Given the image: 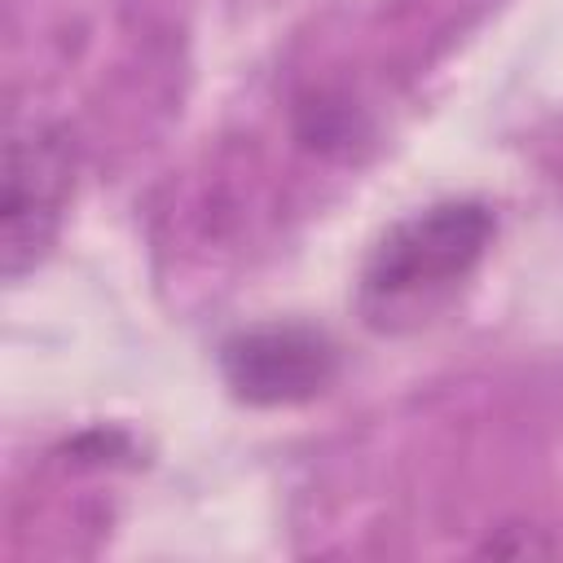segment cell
<instances>
[{"mask_svg": "<svg viewBox=\"0 0 563 563\" xmlns=\"http://www.w3.org/2000/svg\"><path fill=\"white\" fill-rule=\"evenodd\" d=\"M220 374L233 400L255 409H286L317 400L334 383L339 347L325 330L303 321L246 325L220 343Z\"/></svg>", "mask_w": 563, "mask_h": 563, "instance_id": "obj_3", "label": "cell"}, {"mask_svg": "<svg viewBox=\"0 0 563 563\" xmlns=\"http://www.w3.org/2000/svg\"><path fill=\"white\" fill-rule=\"evenodd\" d=\"M75 198V145L62 123L31 119L4 141L0 172V273L22 282L57 242Z\"/></svg>", "mask_w": 563, "mask_h": 563, "instance_id": "obj_2", "label": "cell"}, {"mask_svg": "<svg viewBox=\"0 0 563 563\" xmlns=\"http://www.w3.org/2000/svg\"><path fill=\"white\" fill-rule=\"evenodd\" d=\"M497 238V216L475 198H444L400 216L369 246L356 277V312L374 334L431 325L475 277Z\"/></svg>", "mask_w": 563, "mask_h": 563, "instance_id": "obj_1", "label": "cell"}]
</instances>
